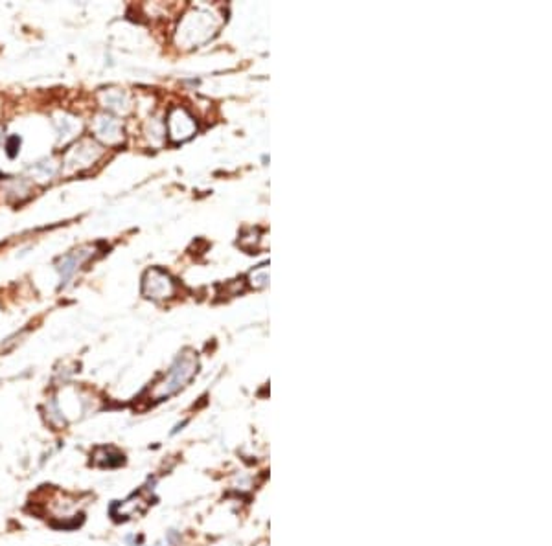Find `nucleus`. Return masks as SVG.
<instances>
[{
  "label": "nucleus",
  "instance_id": "obj_1",
  "mask_svg": "<svg viewBox=\"0 0 552 546\" xmlns=\"http://www.w3.org/2000/svg\"><path fill=\"white\" fill-rule=\"evenodd\" d=\"M221 26V17L210 8H193L179 23L175 42L179 48H196L214 37Z\"/></svg>",
  "mask_w": 552,
  "mask_h": 546
},
{
  "label": "nucleus",
  "instance_id": "obj_2",
  "mask_svg": "<svg viewBox=\"0 0 552 546\" xmlns=\"http://www.w3.org/2000/svg\"><path fill=\"white\" fill-rule=\"evenodd\" d=\"M197 372V357L192 351H184L179 355L174 366L169 368L168 375L159 383V387L153 390L155 397H168L172 394L179 392Z\"/></svg>",
  "mask_w": 552,
  "mask_h": 546
},
{
  "label": "nucleus",
  "instance_id": "obj_3",
  "mask_svg": "<svg viewBox=\"0 0 552 546\" xmlns=\"http://www.w3.org/2000/svg\"><path fill=\"white\" fill-rule=\"evenodd\" d=\"M166 135L174 144L188 142L197 133V120L186 107H174L168 112V120L164 123Z\"/></svg>",
  "mask_w": 552,
  "mask_h": 546
},
{
  "label": "nucleus",
  "instance_id": "obj_4",
  "mask_svg": "<svg viewBox=\"0 0 552 546\" xmlns=\"http://www.w3.org/2000/svg\"><path fill=\"white\" fill-rule=\"evenodd\" d=\"M102 154L103 150L100 144L94 140H80L66 151L63 164H65L66 171H83V169L90 168L94 162H98Z\"/></svg>",
  "mask_w": 552,
  "mask_h": 546
},
{
  "label": "nucleus",
  "instance_id": "obj_5",
  "mask_svg": "<svg viewBox=\"0 0 552 546\" xmlns=\"http://www.w3.org/2000/svg\"><path fill=\"white\" fill-rule=\"evenodd\" d=\"M175 281L174 278L162 269H150L144 274V281H142V294L145 298L151 300H166L172 298L175 294Z\"/></svg>",
  "mask_w": 552,
  "mask_h": 546
},
{
  "label": "nucleus",
  "instance_id": "obj_6",
  "mask_svg": "<svg viewBox=\"0 0 552 546\" xmlns=\"http://www.w3.org/2000/svg\"><path fill=\"white\" fill-rule=\"evenodd\" d=\"M94 136L98 138L100 142L107 145H116L124 140V129L120 120H116L114 116L103 112L100 116H96L92 123Z\"/></svg>",
  "mask_w": 552,
  "mask_h": 546
},
{
  "label": "nucleus",
  "instance_id": "obj_7",
  "mask_svg": "<svg viewBox=\"0 0 552 546\" xmlns=\"http://www.w3.org/2000/svg\"><path fill=\"white\" fill-rule=\"evenodd\" d=\"M92 254H94L92 247H83L74 250V253L66 254V256H63L61 260L57 262V271H59V278H61V287L74 278L76 272L80 271L81 265H83Z\"/></svg>",
  "mask_w": 552,
  "mask_h": 546
},
{
  "label": "nucleus",
  "instance_id": "obj_8",
  "mask_svg": "<svg viewBox=\"0 0 552 546\" xmlns=\"http://www.w3.org/2000/svg\"><path fill=\"white\" fill-rule=\"evenodd\" d=\"M100 103L103 107L111 112H116V114H126L129 109H131V102H129V96L127 92L120 89H109L103 90L100 94Z\"/></svg>",
  "mask_w": 552,
  "mask_h": 546
},
{
  "label": "nucleus",
  "instance_id": "obj_9",
  "mask_svg": "<svg viewBox=\"0 0 552 546\" xmlns=\"http://www.w3.org/2000/svg\"><path fill=\"white\" fill-rule=\"evenodd\" d=\"M56 129L61 140H68V138H72L76 133L80 131V121L68 116V114H63V116L56 118Z\"/></svg>",
  "mask_w": 552,
  "mask_h": 546
},
{
  "label": "nucleus",
  "instance_id": "obj_10",
  "mask_svg": "<svg viewBox=\"0 0 552 546\" xmlns=\"http://www.w3.org/2000/svg\"><path fill=\"white\" fill-rule=\"evenodd\" d=\"M145 135L150 136L151 144L160 145L166 136V127L160 120H150L148 121V127H145Z\"/></svg>",
  "mask_w": 552,
  "mask_h": 546
},
{
  "label": "nucleus",
  "instance_id": "obj_11",
  "mask_svg": "<svg viewBox=\"0 0 552 546\" xmlns=\"http://www.w3.org/2000/svg\"><path fill=\"white\" fill-rule=\"evenodd\" d=\"M248 281H251V285L256 287V289L267 287V284H269V265L263 263V265L256 267V269L248 274Z\"/></svg>",
  "mask_w": 552,
  "mask_h": 546
},
{
  "label": "nucleus",
  "instance_id": "obj_12",
  "mask_svg": "<svg viewBox=\"0 0 552 546\" xmlns=\"http://www.w3.org/2000/svg\"><path fill=\"white\" fill-rule=\"evenodd\" d=\"M32 171L41 178H52L57 173V164L52 162V160H42V162H39Z\"/></svg>",
  "mask_w": 552,
  "mask_h": 546
}]
</instances>
